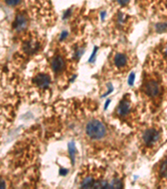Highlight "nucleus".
<instances>
[{
    "label": "nucleus",
    "instance_id": "obj_2",
    "mask_svg": "<svg viewBox=\"0 0 167 189\" xmlns=\"http://www.w3.org/2000/svg\"><path fill=\"white\" fill-rule=\"evenodd\" d=\"M143 92L150 98H156L160 93V86L156 80H148L144 83Z\"/></svg>",
    "mask_w": 167,
    "mask_h": 189
},
{
    "label": "nucleus",
    "instance_id": "obj_10",
    "mask_svg": "<svg viewBox=\"0 0 167 189\" xmlns=\"http://www.w3.org/2000/svg\"><path fill=\"white\" fill-rule=\"evenodd\" d=\"M69 152L70 155V158L72 161V163L74 164V156H75V153H76V147L74 145V142H71L69 144Z\"/></svg>",
    "mask_w": 167,
    "mask_h": 189
},
{
    "label": "nucleus",
    "instance_id": "obj_7",
    "mask_svg": "<svg viewBox=\"0 0 167 189\" xmlns=\"http://www.w3.org/2000/svg\"><path fill=\"white\" fill-rule=\"evenodd\" d=\"M131 104L130 100H127L125 98H124L119 104V106L117 107V114L120 117H125L129 114V113L131 112Z\"/></svg>",
    "mask_w": 167,
    "mask_h": 189
},
{
    "label": "nucleus",
    "instance_id": "obj_9",
    "mask_svg": "<svg viewBox=\"0 0 167 189\" xmlns=\"http://www.w3.org/2000/svg\"><path fill=\"white\" fill-rule=\"evenodd\" d=\"M28 25V20L24 15H18L14 21V28L17 31H22L25 29Z\"/></svg>",
    "mask_w": 167,
    "mask_h": 189
},
{
    "label": "nucleus",
    "instance_id": "obj_16",
    "mask_svg": "<svg viewBox=\"0 0 167 189\" xmlns=\"http://www.w3.org/2000/svg\"><path fill=\"white\" fill-rule=\"evenodd\" d=\"M162 52H163L164 56H165V58H167V43L165 45V46L163 47V51H162Z\"/></svg>",
    "mask_w": 167,
    "mask_h": 189
},
{
    "label": "nucleus",
    "instance_id": "obj_18",
    "mask_svg": "<svg viewBox=\"0 0 167 189\" xmlns=\"http://www.w3.org/2000/svg\"><path fill=\"white\" fill-rule=\"evenodd\" d=\"M67 35H68V34H67V32H65V33H63L62 34V35H61V37H60V40H63V39H65V38L66 37V36H67Z\"/></svg>",
    "mask_w": 167,
    "mask_h": 189
},
{
    "label": "nucleus",
    "instance_id": "obj_17",
    "mask_svg": "<svg viewBox=\"0 0 167 189\" xmlns=\"http://www.w3.org/2000/svg\"><path fill=\"white\" fill-rule=\"evenodd\" d=\"M67 172H68V171L67 170H63V169H60V171H59V173H60V174H64V175H65L66 173H67Z\"/></svg>",
    "mask_w": 167,
    "mask_h": 189
},
{
    "label": "nucleus",
    "instance_id": "obj_1",
    "mask_svg": "<svg viewBox=\"0 0 167 189\" xmlns=\"http://www.w3.org/2000/svg\"><path fill=\"white\" fill-rule=\"evenodd\" d=\"M85 130L88 136L94 140H100L106 134V126L97 119H93L88 122Z\"/></svg>",
    "mask_w": 167,
    "mask_h": 189
},
{
    "label": "nucleus",
    "instance_id": "obj_6",
    "mask_svg": "<svg viewBox=\"0 0 167 189\" xmlns=\"http://www.w3.org/2000/svg\"><path fill=\"white\" fill-rule=\"evenodd\" d=\"M50 77L47 74L44 73H40L35 76V78H33V82L35 83L37 87H39L40 88H48L50 84Z\"/></svg>",
    "mask_w": 167,
    "mask_h": 189
},
{
    "label": "nucleus",
    "instance_id": "obj_20",
    "mask_svg": "<svg viewBox=\"0 0 167 189\" xmlns=\"http://www.w3.org/2000/svg\"><path fill=\"white\" fill-rule=\"evenodd\" d=\"M5 187V185H4V182L3 180H1V188H4Z\"/></svg>",
    "mask_w": 167,
    "mask_h": 189
},
{
    "label": "nucleus",
    "instance_id": "obj_8",
    "mask_svg": "<svg viewBox=\"0 0 167 189\" xmlns=\"http://www.w3.org/2000/svg\"><path fill=\"white\" fill-rule=\"evenodd\" d=\"M114 65L117 67V68H124V67H126L128 62V59L126 55H124L123 53H117L114 56Z\"/></svg>",
    "mask_w": 167,
    "mask_h": 189
},
{
    "label": "nucleus",
    "instance_id": "obj_15",
    "mask_svg": "<svg viewBox=\"0 0 167 189\" xmlns=\"http://www.w3.org/2000/svg\"><path fill=\"white\" fill-rule=\"evenodd\" d=\"M130 0H118V3L120 4V5H126V4L129 3Z\"/></svg>",
    "mask_w": 167,
    "mask_h": 189
},
{
    "label": "nucleus",
    "instance_id": "obj_19",
    "mask_svg": "<svg viewBox=\"0 0 167 189\" xmlns=\"http://www.w3.org/2000/svg\"><path fill=\"white\" fill-rule=\"evenodd\" d=\"M110 104V99H108V100H107V102H106V106H105V108H108V105H109V104Z\"/></svg>",
    "mask_w": 167,
    "mask_h": 189
},
{
    "label": "nucleus",
    "instance_id": "obj_13",
    "mask_svg": "<svg viewBox=\"0 0 167 189\" xmlns=\"http://www.w3.org/2000/svg\"><path fill=\"white\" fill-rule=\"evenodd\" d=\"M134 78H135V75H134V72H131V75H130V77H129V85L132 86L134 84Z\"/></svg>",
    "mask_w": 167,
    "mask_h": 189
},
{
    "label": "nucleus",
    "instance_id": "obj_3",
    "mask_svg": "<svg viewBox=\"0 0 167 189\" xmlns=\"http://www.w3.org/2000/svg\"><path fill=\"white\" fill-rule=\"evenodd\" d=\"M160 132L159 130H156L155 128H150L146 130L144 132V134L142 136V141L144 145L146 147H152L153 145H155L160 140Z\"/></svg>",
    "mask_w": 167,
    "mask_h": 189
},
{
    "label": "nucleus",
    "instance_id": "obj_5",
    "mask_svg": "<svg viewBox=\"0 0 167 189\" xmlns=\"http://www.w3.org/2000/svg\"><path fill=\"white\" fill-rule=\"evenodd\" d=\"M65 67V61L61 55H55L51 60V68L55 73H59Z\"/></svg>",
    "mask_w": 167,
    "mask_h": 189
},
{
    "label": "nucleus",
    "instance_id": "obj_12",
    "mask_svg": "<svg viewBox=\"0 0 167 189\" xmlns=\"http://www.w3.org/2000/svg\"><path fill=\"white\" fill-rule=\"evenodd\" d=\"M4 2H5L8 6H16L17 4H19L20 0H4Z\"/></svg>",
    "mask_w": 167,
    "mask_h": 189
},
{
    "label": "nucleus",
    "instance_id": "obj_14",
    "mask_svg": "<svg viewBox=\"0 0 167 189\" xmlns=\"http://www.w3.org/2000/svg\"><path fill=\"white\" fill-rule=\"evenodd\" d=\"M97 50H98V47H96V46H95V49H94V51H93V52H92V55H91V56L90 57V59H89V61H90H90H93V60L95 59V55H96Z\"/></svg>",
    "mask_w": 167,
    "mask_h": 189
},
{
    "label": "nucleus",
    "instance_id": "obj_4",
    "mask_svg": "<svg viewBox=\"0 0 167 189\" xmlns=\"http://www.w3.org/2000/svg\"><path fill=\"white\" fill-rule=\"evenodd\" d=\"M157 175L160 182L165 183L167 185V155L164 156L162 161L157 167Z\"/></svg>",
    "mask_w": 167,
    "mask_h": 189
},
{
    "label": "nucleus",
    "instance_id": "obj_11",
    "mask_svg": "<svg viewBox=\"0 0 167 189\" xmlns=\"http://www.w3.org/2000/svg\"><path fill=\"white\" fill-rule=\"evenodd\" d=\"M122 187H123V185H122L121 182H120L117 179L113 180L112 182L109 183V187H110V188H121Z\"/></svg>",
    "mask_w": 167,
    "mask_h": 189
}]
</instances>
